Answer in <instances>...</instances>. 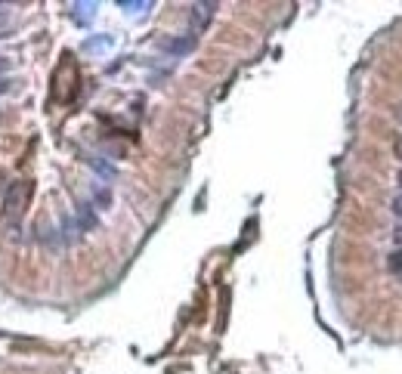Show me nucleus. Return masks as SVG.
Returning a JSON list of instances; mask_svg holds the SVG:
<instances>
[{"instance_id": "ddd939ff", "label": "nucleus", "mask_w": 402, "mask_h": 374, "mask_svg": "<svg viewBox=\"0 0 402 374\" xmlns=\"http://www.w3.org/2000/svg\"><path fill=\"white\" fill-rule=\"evenodd\" d=\"M10 90V81H6V77H0V93H6Z\"/></svg>"}, {"instance_id": "9d476101", "label": "nucleus", "mask_w": 402, "mask_h": 374, "mask_svg": "<svg viewBox=\"0 0 402 374\" xmlns=\"http://www.w3.org/2000/svg\"><path fill=\"white\" fill-rule=\"evenodd\" d=\"M109 44H112V38H93V40H87V50H103Z\"/></svg>"}, {"instance_id": "39448f33", "label": "nucleus", "mask_w": 402, "mask_h": 374, "mask_svg": "<svg viewBox=\"0 0 402 374\" xmlns=\"http://www.w3.org/2000/svg\"><path fill=\"white\" fill-rule=\"evenodd\" d=\"M90 204L103 207V211H105V207H112V192L105 189L103 183H93V201H90Z\"/></svg>"}, {"instance_id": "423d86ee", "label": "nucleus", "mask_w": 402, "mask_h": 374, "mask_svg": "<svg viewBox=\"0 0 402 374\" xmlns=\"http://www.w3.org/2000/svg\"><path fill=\"white\" fill-rule=\"evenodd\" d=\"M77 232H81V229H77V223L71 220V217H62V223H59V235H62V241H66V244L77 241Z\"/></svg>"}, {"instance_id": "f3484780", "label": "nucleus", "mask_w": 402, "mask_h": 374, "mask_svg": "<svg viewBox=\"0 0 402 374\" xmlns=\"http://www.w3.org/2000/svg\"><path fill=\"white\" fill-rule=\"evenodd\" d=\"M3 25H6V13L0 10V28H3Z\"/></svg>"}, {"instance_id": "f257e3e1", "label": "nucleus", "mask_w": 402, "mask_h": 374, "mask_svg": "<svg viewBox=\"0 0 402 374\" xmlns=\"http://www.w3.org/2000/svg\"><path fill=\"white\" fill-rule=\"evenodd\" d=\"M28 201H31V183H28V179H19V183H13L10 189H6V195H3V214H6V220H13V223L22 220Z\"/></svg>"}, {"instance_id": "f8f14e48", "label": "nucleus", "mask_w": 402, "mask_h": 374, "mask_svg": "<svg viewBox=\"0 0 402 374\" xmlns=\"http://www.w3.org/2000/svg\"><path fill=\"white\" fill-rule=\"evenodd\" d=\"M121 6H124V10H127V13H136V10H146V6H149V3H127V0H124V3H121Z\"/></svg>"}, {"instance_id": "0eeeda50", "label": "nucleus", "mask_w": 402, "mask_h": 374, "mask_svg": "<svg viewBox=\"0 0 402 374\" xmlns=\"http://www.w3.org/2000/svg\"><path fill=\"white\" fill-rule=\"evenodd\" d=\"M75 10H77V13H75L77 22H90V19L96 16V3H77Z\"/></svg>"}, {"instance_id": "20e7f679", "label": "nucleus", "mask_w": 402, "mask_h": 374, "mask_svg": "<svg viewBox=\"0 0 402 374\" xmlns=\"http://www.w3.org/2000/svg\"><path fill=\"white\" fill-rule=\"evenodd\" d=\"M214 10H217V3H195L192 6V25H195V31H201V28L211 22Z\"/></svg>"}, {"instance_id": "1a4fd4ad", "label": "nucleus", "mask_w": 402, "mask_h": 374, "mask_svg": "<svg viewBox=\"0 0 402 374\" xmlns=\"http://www.w3.org/2000/svg\"><path fill=\"white\" fill-rule=\"evenodd\" d=\"M90 164H93V167L99 170V174H105V177H114V167H109V164H105V161H99V158H90Z\"/></svg>"}, {"instance_id": "2eb2a0df", "label": "nucleus", "mask_w": 402, "mask_h": 374, "mask_svg": "<svg viewBox=\"0 0 402 374\" xmlns=\"http://www.w3.org/2000/svg\"><path fill=\"white\" fill-rule=\"evenodd\" d=\"M396 155L402 158V136H399V140H396Z\"/></svg>"}, {"instance_id": "f03ea898", "label": "nucleus", "mask_w": 402, "mask_h": 374, "mask_svg": "<svg viewBox=\"0 0 402 374\" xmlns=\"http://www.w3.org/2000/svg\"><path fill=\"white\" fill-rule=\"evenodd\" d=\"M161 50H164V53H174V56L192 53V50H195V34H179V38L161 40Z\"/></svg>"}, {"instance_id": "9b49d317", "label": "nucleus", "mask_w": 402, "mask_h": 374, "mask_svg": "<svg viewBox=\"0 0 402 374\" xmlns=\"http://www.w3.org/2000/svg\"><path fill=\"white\" fill-rule=\"evenodd\" d=\"M390 214H393L396 220H402V195H396V198L390 201Z\"/></svg>"}, {"instance_id": "dca6fc26", "label": "nucleus", "mask_w": 402, "mask_h": 374, "mask_svg": "<svg viewBox=\"0 0 402 374\" xmlns=\"http://www.w3.org/2000/svg\"><path fill=\"white\" fill-rule=\"evenodd\" d=\"M3 71H6V59H3V56H0V75H3Z\"/></svg>"}, {"instance_id": "7ed1b4c3", "label": "nucleus", "mask_w": 402, "mask_h": 374, "mask_svg": "<svg viewBox=\"0 0 402 374\" xmlns=\"http://www.w3.org/2000/svg\"><path fill=\"white\" fill-rule=\"evenodd\" d=\"M77 229H81V232H90V229H96L99 226V217H96V207L90 204V201H81V204H77Z\"/></svg>"}, {"instance_id": "a211bd4d", "label": "nucleus", "mask_w": 402, "mask_h": 374, "mask_svg": "<svg viewBox=\"0 0 402 374\" xmlns=\"http://www.w3.org/2000/svg\"><path fill=\"white\" fill-rule=\"evenodd\" d=\"M399 186H402V170H399Z\"/></svg>"}, {"instance_id": "6e6552de", "label": "nucleus", "mask_w": 402, "mask_h": 374, "mask_svg": "<svg viewBox=\"0 0 402 374\" xmlns=\"http://www.w3.org/2000/svg\"><path fill=\"white\" fill-rule=\"evenodd\" d=\"M387 266H390V272H402V248L393 250L390 260H387Z\"/></svg>"}, {"instance_id": "4468645a", "label": "nucleus", "mask_w": 402, "mask_h": 374, "mask_svg": "<svg viewBox=\"0 0 402 374\" xmlns=\"http://www.w3.org/2000/svg\"><path fill=\"white\" fill-rule=\"evenodd\" d=\"M393 241H396V244H402V226L396 229V232H393Z\"/></svg>"}]
</instances>
